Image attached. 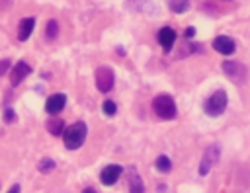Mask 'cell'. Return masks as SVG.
Instances as JSON below:
<instances>
[{
    "mask_svg": "<svg viewBox=\"0 0 250 193\" xmlns=\"http://www.w3.org/2000/svg\"><path fill=\"white\" fill-rule=\"evenodd\" d=\"M84 138H86V125H84L82 121L70 125V127L64 131V146H66L68 150L80 148L82 142H84Z\"/></svg>",
    "mask_w": 250,
    "mask_h": 193,
    "instance_id": "6da1fadb",
    "label": "cell"
},
{
    "mask_svg": "<svg viewBox=\"0 0 250 193\" xmlns=\"http://www.w3.org/2000/svg\"><path fill=\"white\" fill-rule=\"evenodd\" d=\"M152 109L162 119H174L176 117V103L168 94H160L152 99Z\"/></svg>",
    "mask_w": 250,
    "mask_h": 193,
    "instance_id": "7a4b0ae2",
    "label": "cell"
},
{
    "mask_svg": "<svg viewBox=\"0 0 250 193\" xmlns=\"http://www.w3.org/2000/svg\"><path fill=\"white\" fill-rule=\"evenodd\" d=\"M225 109H227V94H225L223 90L211 94L209 99L205 101V111H207V115H211V117L221 115Z\"/></svg>",
    "mask_w": 250,
    "mask_h": 193,
    "instance_id": "3957f363",
    "label": "cell"
},
{
    "mask_svg": "<svg viewBox=\"0 0 250 193\" xmlns=\"http://www.w3.org/2000/svg\"><path fill=\"white\" fill-rule=\"evenodd\" d=\"M223 70H225V74H227L232 82H236V84H242V82L246 80V74H248L246 66H244L242 62H234V60H225V62H223Z\"/></svg>",
    "mask_w": 250,
    "mask_h": 193,
    "instance_id": "277c9868",
    "label": "cell"
},
{
    "mask_svg": "<svg viewBox=\"0 0 250 193\" xmlns=\"http://www.w3.org/2000/svg\"><path fill=\"white\" fill-rule=\"evenodd\" d=\"M113 80H115V76H113V70L111 68H107V66H100L98 70H96V86H98V90L100 92H109L111 88H113Z\"/></svg>",
    "mask_w": 250,
    "mask_h": 193,
    "instance_id": "5b68a950",
    "label": "cell"
},
{
    "mask_svg": "<svg viewBox=\"0 0 250 193\" xmlns=\"http://www.w3.org/2000/svg\"><path fill=\"white\" fill-rule=\"evenodd\" d=\"M219 158V146L217 144H211L207 146V150L203 152V158H201V164H199V175H207L211 166L217 162Z\"/></svg>",
    "mask_w": 250,
    "mask_h": 193,
    "instance_id": "8992f818",
    "label": "cell"
},
{
    "mask_svg": "<svg viewBox=\"0 0 250 193\" xmlns=\"http://www.w3.org/2000/svg\"><path fill=\"white\" fill-rule=\"evenodd\" d=\"M121 172H123L121 166H117V164H109V166H105V168L102 170V174H100V181H102L104 185H113V183L119 179Z\"/></svg>",
    "mask_w": 250,
    "mask_h": 193,
    "instance_id": "52a82bcc",
    "label": "cell"
},
{
    "mask_svg": "<svg viewBox=\"0 0 250 193\" xmlns=\"http://www.w3.org/2000/svg\"><path fill=\"white\" fill-rule=\"evenodd\" d=\"M213 49L219 51L221 55H230V53H234L236 45H234V41H232L230 37H227V35H219V37L213 39Z\"/></svg>",
    "mask_w": 250,
    "mask_h": 193,
    "instance_id": "ba28073f",
    "label": "cell"
},
{
    "mask_svg": "<svg viewBox=\"0 0 250 193\" xmlns=\"http://www.w3.org/2000/svg\"><path fill=\"white\" fill-rule=\"evenodd\" d=\"M29 72H31V66H29L27 62L20 60L18 64H14V68H12V72H10V82H12V86H18Z\"/></svg>",
    "mask_w": 250,
    "mask_h": 193,
    "instance_id": "9c48e42d",
    "label": "cell"
},
{
    "mask_svg": "<svg viewBox=\"0 0 250 193\" xmlns=\"http://www.w3.org/2000/svg\"><path fill=\"white\" fill-rule=\"evenodd\" d=\"M64 103H66V96L64 94H53V96H49V99L45 103V109H47V113L57 115L59 111H62Z\"/></svg>",
    "mask_w": 250,
    "mask_h": 193,
    "instance_id": "30bf717a",
    "label": "cell"
},
{
    "mask_svg": "<svg viewBox=\"0 0 250 193\" xmlns=\"http://www.w3.org/2000/svg\"><path fill=\"white\" fill-rule=\"evenodd\" d=\"M127 181H129L131 193H145V185H143L141 175L137 174L135 166H129V168H127Z\"/></svg>",
    "mask_w": 250,
    "mask_h": 193,
    "instance_id": "8fae6325",
    "label": "cell"
},
{
    "mask_svg": "<svg viewBox=\"0 0 250 193\" xmlns=\"http://www.w3.org/2000/svg\"><path fill=\"white\" fill-rule=\"evenodd\" d=\"M174 41H176V31H174L172 27H162V29L158 31V43H160L166 51L172 49Z\"/></svg>",
    "mask_w": 250,
    "mask_h": 193,
    "instance_id": "7c38bea8",
    "label": "cell"
},
{
    "mask_svg": "<svg viewBox=\"0 0 250 193\" xmlns=\"http://www.w3.org/2000/svg\"><path fill=\"white\" fill-rule=\"evenodd\" d=\"M33 27H35V19H33V18H23V19L20 21V29H18V39H20V41H25V39H27V37L31 35Z\"/></svg>",
    "mask_w": 250,
    "mask_h": 193,
    "instance_id": "4fadbf2b",
    "label": "cell"
},
{
    "mask_svg": "<svg viewBox=\"0 0 250 193\" xmlns=\"http://www.w3.org/2000/svg\"><path fill=\"white\" fill-rule=\"evenodd\" d=\"M189 0H168V8L174 12V14H184L189 10Z\"/></svg>",
    "mask_w": 250,
    "mask_h": 193,
    "instance_id": "5bb4252c",
    "label": "cell"
},
{
    "mask_svg": "<svg viewBox=\"0 0 250 193\" xmlns=\"http://www.w3.org/2000/svg\"><path fill=\"white\" fill-rule=\"evenodd\" d=\"M47 131H49L51 135L59 136V135H62V131H64V123H62L61 119H51V121H47Z\"/></svg>",
    "mask_w": 250,
    "mask_h": 193,
    "instance_id": "9a60e30c",
    "label": "cell"
},
{
    "mask_svg": "<svg viewBox=\"0 0 250 193\" xmlns=\"http://www.w3.org/2000/svg\"><path fill=\"white\" fill-rule=\"evenodd\" d=\"M156 168L160 170V172H170L172 170V162H170V158L168 156H158L156 158Z\"/></svg>",
    "mask_w": 250,
    "mask_h": 193,
    "instance_id": "2e32d148",
    "label": "cell"
},
{
    "mask_svg": "<svg viewBox=\"0 0 250 193\" xmlns=\"http://www.w3.org/2000/svg\"><path fill=\"white\" fill-rule=\"evenodd\" d=\"M57 33H59V25H57V21H55V19H49V21H47V27H45V35H47V39H55Z\"/></svg>",
    "mask_w": 250,
    "mask_h": 193,
    "instance_id": "e0dca14e",
    "label": "cell"
},
{
    "mask_svg": "<svg viewBox=\"0 0 250 193\" xmlns=\"http://www.w3.org/2000/svg\"><path fill=\"white\" fill-rule=\"evenodd\" d=\"M39 172H43V174H47V172H51V170H55V162L51 160V158H43L41 162H39Z\"/></svg>",
    "mask_w": 250,
    "mask_h": 193,
    "instance_id": "ac0fdd59",
    "label": "cell"
},
{
    "mask_svg": "<svg viewBox=\"0 0 250 193\" xmlns=\"http://www.w3.org/2000/svg\"><path fill=\"white\" fill-rule=\"evenodd\" d=\"M115 111H117V105H115L113 101H109V99H105V101H104V113L111 117V115H115Z\"/></svg>",
    "mask_w": 250,
    "mask_h": 193,
    "instance_id": "d6986e66",
    "label": "cell"
},
{
    "mask_svg": "<svg viewBox=\"0 0 250 193\" xmlns=\"http://www.w3.org/2000/svg\"><path fill=\"white\" fill-rule=\"evenodd\" d=\"M14 119H16V117H14V111H12V109H6V111H4V121H6V123H12Z\"/></svg>",
    "mask_w": 250,
    "mask_h": 193,
    "instance_id": "ffe728a7",
    "label": "cell"
},
{
    "mask_svg": "<svg viewBox=\"0 0 250 193\" xmlns=\"http://www.w3.org/2000/svg\"><path fill=\"white\" fill-rule=\"evenodd\" d=\"M8 66H10V60H0V76L8 70Z\"/></svg>",
    "mask_w": 250,
    "mask_h": 193,
    "instance_id": "44dd1931",
    "label": "cell"
},
{
    "mask_svg": "<svg viewBox=\"0 0 250 193\" xmlns=\"http://www.w3.org/2000/svg\"><path fill=\"white\" fill-rule=\"evenodd\" d=\"M12 4V0H0V10H8Z\"/></svg>",
    "mask_w": 250,
    "mask_h": 193,
    "instance_id": "7402d4cb",
    "label": "cell"
},
{
    "mask_svg": "<svg viewBox=\"0 0 250 193\" xmlns=\"http://www.w3.org/2000/svg\"><path fill=\"white\" fill-rule=\"evenodd\" d=\"M184 35H186V37H193V35H195V27H188Z\"/></svg>",
    "mask_w": 250,
    "mask_h": 193,
    "instance_id": "603a6c76",
    "label": "cell"
},
{
    "mask_svg": "<svg viewBox=\"0 0 250 193\" xmlns=\"http://www.w3.org/2000/svg\"><path fill=\"white\" fill-rule=\"evenodd\" d=\"M8 193H20V185H14V187H10V189H8Z\"/></svg>",
    "mask_w": 250,
    "mask_h": 193,
    "instance_id": "cb8c5ba5",
    "label": "cell"
},
{
    "mask_svg": "<svg viewBox=\"0 0 250 193\" xmlns=\"http://www.w3.org/2000/svg\"><path fill=\"white\" fill-rule=\"evenodd\" d=\"M82 193H96V191H94V189H90V187H88V189H84V191H82Z\"/></svg>",
    "mask_w": 250,
    "mask_h": 193,
    "instance_id": "d4e9b609",
    "label": "cell"
}]
</instances>
